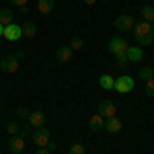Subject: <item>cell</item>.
Returning a JSON list of instances; mask_svg holds the SVG:
<instances>
[{"label": "cell", "instance_id": "30bf717a", "mask_svg": "<svg viewBox=\"0 0 154 154\" xmlns=\"http://www.w3.org/2000/svg\"><path fill=\"white\" fill-rule=\"evenodd\" d=\"M27 121H29L31 128H43V123H45V113H43V111H31L29 117H27Z\"/></svg>", "mask_w": 154, "mask_h": 154}, {"label": "cell", "instance_id": "4fadbf2b", "mask_svg": "<svg viewBox=\"0 0 154 154\" xmlns=\"http://www.w3.org/2000/svg\"><path fill=\"white\" fill-rule=\"evenodd\" d=\"M88 128H91V131L105 130V117H103V115H99V113H95L93 117L88 119Z\"/></svg>", "mask_w": 154, "mask_h": 154}, {"label": "cell", "instance_id": "44dd1931", "mask_svg": "<svg viewBox=\"0 0 154 154\" xmlns=\"http://www.w3.org/2000/svg\"><path fill=\"white\" fill-rule=\"evenodd\" d=\"M86 152V148H84V144H80V142H74L70 146V152L68 154H84Z\"/></svg>", "mask_w": 154, "mask_h": 154}, {"label": "cell", "instance_id": "9c48e42d", "mask_svg": "<svg viewBox=\"0 0 154 154\" xmlns=\"http://www.w3.org/2000/svg\"><path fill=\"white\" fill-rule=\"evenodd\" d=\"M8 148H11L12 154H21L25 150V138L21 134H17V136H11V142H8Z\"/></svg>", "mask_w": 154, "mask_h": 154}, {"label": "cell", "instance_id": "9a60e30c", "mask_svg": "<svg viewBox=\"0 0 154 154\" xmlns=\"http://www.w3.org/2000/svg\"><path fill=\"white\" fill-rule=\"evenodd\" d=\"M105 131H109V134H117V131H121V121H119L117 117L105 119Z\"/></svg>", "mask_w": 154, "mask_h": 154}, {"label": "cell", "instance_id": "d6986e66", "mask_svg": "<svg viewBox=\"0 0 154 154\" xmlns=\"http://www.w3.org/2000/svg\"><path fill=\"white\" fill-rule=\"evenodd\" d=\"M140 12H142V19L146 21V23H154V6H150V4H144L142 8H140Z\"/></svg>", "mask_w": 154, "mask_h": 154}, {"label": "cell", "instance_id": "e0dca14e", "mask_svg": "<svg viewBox=\"0 0 154 154\" xmlns=\"http://www.w3.org/2000/svg\"><path fill=\"white\" fill-rule=\"evenodd\" d=\"M54 8H56L54 0H37V11L41 12V14H49Z\"/></svg>", "mask_w": 154, "mask_h": 154}, {"label": "cell", "instance_id": "e575fe53", "mask_svg": "<svg viewBox=\"0 0 154 154\" xmlns=\"http://www.w3.org/2000/svg\"><path fill=\"white\" fill-rule=\"evenodd\" d=\"M0 154H2V152H0Z\"/></svg>", "mask_w": 154, "mask_h": 154}, {"label": "cell", "instance_id": "7a4b0ae2", "mask_svg": "<svg viewBox=\"0 0 154 154\" xmlns=\"http://www.w3.org/2000/svg\"><path fill=\"white\" fill-rule=\"evenodd\" d=\"M136 27V19L131 14H119L115 17V29H119L121 33H130Z\"/></svg>", "mask_w": 154, "mask_h": 154}, {"label": "cell", "instance_id": "836d02e7", "mask_svg": "<svg viewBox=\"0 0 154 154\" xmlns=\"http://www.w3.org/2000/svg\"><path fill=\"white\" fill-rule=\"evenodd\" d=\"M0 144H2V140H0Z\"/></svg>", "mask_w": 154, "mask_h": 154}, {"label": "cell", "instance_id": "d4e9b609", "mask_svg": "<svg viewBox=\"0 0 154 154\" xmlns=\"http://www.w3.org/2000/svg\"><path fill=\"white\" fill-rule=\"evenodd\" d=\"M146 95H148V97H154V76L146 80Z\"/></svg>", "mask_w": 154, "mask_h": 154}, {"label": "cell", "instance_id": "d6a6232c", "mask_svg": "<svg viewBox=\"0 0 154 154\" xmlns=\"http://www.w3.org/2000/svg\"><path fill=\"white\" fill-rule=\"evenodd\" d=\"M103 2H107V0H103Z\"/></svg>", "mask_w": 154, "mask_h": 154}, {"label": "cell", "instance_id": "8992f818", "mask_svg": "<svg viewBox=\"0 0 154 154\" xmlns=\"http://www.w3.org/2000/svg\"><path fill=\"white\" fill-rule=\"evenodd\" d=\"M99 115H103L105 119L117 117V107H115V103L109 101V99H103V101L99 103Z\"/></svg>", "mask_w": 154, "mask_h": 154}, {"label": "cell", "instance_id": "277c9868", "mask_svg": "<svg viewBox=\"0 0 154 154\" xmlns=\"http://www.w3.org/2000/svg\"><path fill=\"white\" fill-rule=\"evenodd\" d=\"M31 138H33V144L39 146V148H48L49 144V128H37L35 131H31Z\"/></svg>", "mask_w": 154, "mask_h": 154}, {"label": "cell", "instance_id": "603a6c76", "mask_svg": "<svg viewBox=\"0 0 154 154\" xmlns=\"http://www.w3.org/2000/svg\"><path fill=\"white\" fill-rule=\"evenodd\" d=\"M6 131H8L11 136H17V134H21V125H19L17 121H11V123H6Z\"/></svg>", "mask_w": 154, "mask_h": 154}, {"label": "cell", "instance_id": "4dcf8cb0", "mask_svg": "<svg viewBox=\"0 0 154 154\" xmlns=\"http://www.w3.org/2000/svg\"><path fill=\"white\" fill-rule=\"evenodd\" d=\"M97 0H82V4H88V6H91V4H95Z\"/></svg>", "mask_w": 154, "mask_h": 154}, {"label": "cell", "instance_id": "ffe728a7", "mask_svg": "<svg viewBox=\"0 0 154 154\" xmlns=\"http://www.w3.org/2000/svg\"><path fill=\"white\" fill-rule=\"evenodd\" d=\"M152 76H154V68L152 66H142V68H140V78H142L144 82H146L148 78H152Z\"/></svg>", "mask_w": 154, "mask_h": 154}, {"label": "cell", "instance_id": "7c38bea8", "mask_svg": "<svg viewBox=\"0 0 154 154\" xmlns=\"http://www.w3.org/2000/svg\"><path fill=\"white\" fill-rule=\"evenodd\" d=\"M72 56H74V51L70 49V45H60L58 51H56V58H58V62H62V64H68L72 60Z\"/></svg>", "mask_w": 154, "mask_h": 154}, {"label": "cell", "instance_id": "5b68a950", "mask_svg": "<svg viewBox=\"0 0 154 154\" xmlns=\"http://www.w3.org/2000/svg\"><path fill=\"white\" fill-rule=\"evenodd\" d=\"M109 51L113 54V56H119V54H125L128 51V41L123 39V37H113V39H109Z\"/></svg>", "mask_w": 154, "mask_h": 154}, {"label": "cell", "instance_id": "52a82bcc", "mask_svg": "<svg viewBox=\"0 0 154 154\" xmlns=\"http://www.w3.org/2000/svg\"><path fill=\"white\" fill-rule=\"evenodd\" d=\"M19 60L14 58V56H6V58H2L0 60V70L2 72H6V74H14V72L19 70Z\"/></svg>", "mask_w": 154, "mask_h": 154}, {"label": "cell", "instance_id": "2e32d148", "mask_svg": "<svg viewBox=\"0 0 154 154\" xmlns=\"http://www.w3.org/2000/svg\"><path fill=\"white\" fill-rule=\"evenodd\" d=\"M12 21H14V12L11 8H0V25L8 27V25H12Z\"/></svg>", "mask_w": 154, "mask_h": 154}, {"label": "cell", "instance_id": "ac0fdd59", "mask_svg": "<svg viewBox=\"0 0 154 154\" xmlns=\"http://www.w3.org/2000/svg\"><path fill=\"white\" fill-rule=\"evenodd\" d=\"M21 29H23V35L27 37V39H33L35 33H37V27H35L33 21H25V23L21 25Z\"/></svg>", "mask_w": 154, "mask_h": 154}, {"label": "cell", "instance_id": "7402d4cb", "mask_svg": "<svg viewBox=\"0 0 154 154\" xmlns=\"http://www.w3.org/2000/svg\"><path fill=\"white\" fill-rule=\"evenodd\" d=\"M82 45H84V39L82 37H72V41H70V49L74 51V49H82Z\"/></svg>", "mask_w": 154, "mask_h": 154}, {"label": "cell", "instance_id": "f546056e", "mask_svg": "<svg viewBox=\"0 0 154 154\" xmlns=\"http://www.w3.org/2000/svg\"><path fill=\"white\" fill-rule=\"evenodd\" d=\"M27 12H29V8H27V6H23V8H19V14H27Z\"/></svg>", "mask_w": 154, "mask_h": 154}, {"label": "cell", "instance_id": "6da1fadb", "mask_svg": "<svg viewBox=\"0 0 154 154\" xmlns=\"http://www.w3.org/2000/svg\"><path fill=\"white\" fill-rule=\"evenodd\" d=\"M134 39L140 43V45H150L154 41V29L150 23H146V21H142V23H136V27H134Z\"/></svg>", "mask_w": 154, "mask_h": 154}, {"label": "cell", "instance_id": "ba28073f", "mask_svg": "<svg viewBox=\"0 0 154 154\" xmlns=\"http://www.w3.org/2000/svg\"><path fill=\"white\" fill-rule=\"evenodd\" d=\"M2 37L6 39V41H19L21 37H23V29H21V25H8V27H4V33Z\"/></svg>", "mask_w": 154, "mask_h": 154}, {"label": "cell", "instance_id": "8fae6325", "mask_svg": "<svg viewBox=\"0 0 154 154\" xmlns=\"http://www.w3.org/2000/svg\"><path fill=\"white\" fill-rule=\"evenodd\" d=\"M125 56H128V60H130V64L142 62V60H144V49L138 48V45H130L128 51H125Z\"/></svg>", "mask_w": 154, "mask_h": 154}, {"label": "cell", "instance_id": "484cf974", "mask_svg": "<svg viewBox=\"0 0 154 154\" xmlns=\"http://www.w3.org/2000/svg\"><path fill=\"white\" fill-rule=\"evenodd\" d=\"M29 113H31V111H29L27 107H19V109H17V115H19L21 119H27V117H29Z\"/></svg>", "mask_w": 154, "mask_h": 154}, {"label": "cell", "instance_id": "cb8c5ba5", "mask_svg": "<svg viewBox=\"0 0 154 154\" xmlns=\"http://www.w3.org/2000/svg\"><path fill=\"white\" fill-rule=\"evenodd\" d=\"M115 60H117V66H119V68H128V66H130V60H128V56H125V54L115 56Z\"/></svg>", "mask_w": 154, "mask_h": 154}, {"label": "cell", "instance_id": "83f0119b", "mask_svg": "<svg viewBox=\"0 0 154 154\" xmlns=\"http://www.w3.org/2000/svg\"><path fill=\"white\" fill-rule=\"evenodd\" d=\"M49 152H51L49 148H39V150H37V154H49Z\"/></svg>", "mask_w": 154, "mask_h": 154}, {"label": "cell", "instance_id": "4316f807", "mask_svg": "<svg viewBox=\"0 0 154 154\" xmlns=\"http://www.w3.org/2000/svg\"><path fill=\"white\" fill-rule=\"evenodd\" d=\"M8 2L14 4L17 8H23V6H27V2H29V0H8Z\"/></svg>", "mask_w": 154, "mask_h": 154}, {"label": "cell", "instance_id": "f1b7e54d", "mask_svg": "<svg viewBox=\"0 0 154 154\" xmlns=\"http://www.w3.org/2000/svg\"><path fill=\"white\" fill-rule=\"evenodd\" d=\"M23 56H25V51H23V49H19V51L14 54V58H17V60H21V58H23Z\"/></svg>", "mask_w": 154, "mask_h": 154}, {"label": "cell", "instance_id": "3957f363", "mask_svg": "<svg viewBox=\"0 0 154 154\" xmlns=\"http://www.w3.org/2000/svg\"><path fill=\"white\" fill-rule=\"evenodd\" d=\"M134 86H136V82H134V78H131V76H128V74H123V76L115 78V91H117V93H121V95L131 93V91H134Z\"/></svg>", "mask_w": 154, "mask_h": 154}, {"label": "cell", "instance_id": "1f68e13d", "mask_svg": "<svg viewBox=\"0 0 154 154\" xmlns=\"http://www.w3.org/2000/svg\"><path fill=\"white\" fill-rule=\"evenodd\" d=\"M2 33H4V27H2V25H0V37H2Z\"/></svg>", "mask_w": 154, "mask_h": 154}, {"label": "cell", "instance_id": "5bb4252c", "mask_svg": "<svg viewBox=\"0 0 154 154\" xmlns=\"http://www.w3.org/2000/svg\"><path fill=\"white\" fill-rule=\"evenodd\" d=\"M99 86L103 91H113L115 88V78L111 74H103V76H99Z\"/></svg>", "mask_w": 154, "mask_h": 154}]
</instances>
